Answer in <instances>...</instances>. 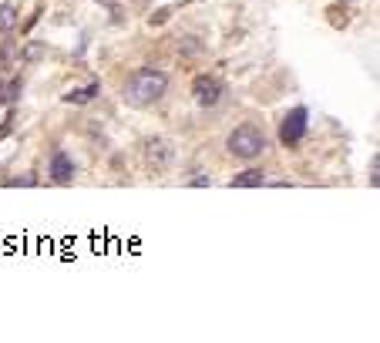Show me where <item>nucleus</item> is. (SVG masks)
<instances>
[{
    "label": "nucleus",
    "instance_id": "nucleus-9",
    "mask_svg": "<svg viewBox=\"0 0 380 343\" xmlns=\"http://www.w3.org/2000/svg\"><path fill=\"white\" fill-rule=\"evenodd\" d=\"M13 24H17V7H13V4H4V7H0V31H11Z\"/></svg>",
    "mask_w": 380,
    "mask_h": 343
},
{
    "label": "nucleus",
    "instance_id": "nucleus-1",
    "mask_svg": "<svg viewBox=\"0 0 380 343\" xmlns=\"http://www.w3.org/2000/svg\"><path fill=\"white\" fill-rule=\"evenodd\" d=\"M165 91H168V75L158 67H141L125 81L121 102L131 104V108H148V104L162 102Z\"/></svg>",
    "mask_w": 380,
    "mask_h": 343
},
{
    "label": "nucleus",
    "instance_id": "nucleus-8",
    "mask_svg": "<svg viewBox=\"0 0 380 343\" xmlns=\"http://www.w3.org/2000/svg\"><path fill=\"white\" fill-rule=\"evenodd\" d=\"M17 94H21V77L11 81V85H0V104H13Z\"/></svg>",
    "mask_w": 380,
    "mask_h": 343
},
{
    "label": "nucleus",
    "instance_id": "nucleus-6",
    "mask_svg": "<svg viewBox=\"0 0 380 343\" xmlns=\"http://www.w3.org/2000/svg\"><path fill=\"white\" fill-rule=\"evenodd\" d=\"M266 182V172L263 168H246L242 175L232 178V189H256V185H263Z\"/></svg>",
    "mask_w": 380,
    "mask_h": 343
},
{
    "label": "nucleus",
    "instance_id": "nucleus-5",
    "mask_svg": "<svg viewBox=\"0 0 380 343\" xmlns=\"http://www.w3.org/2000/svg\"><path fill=\"white\" fill-rule=\"evenodd\" d=\"M51 178L58 182V185H67V182L75 178V162H71L67 152H61V148L51 155Z\"/></svg>",
    "mask_w": 380,
    "mask_h": 343
},
{
    "label": "nucleus",
    "instance_id": "nucleus-2",
    "mask_svg": "<svg viewBox=\"0 0 380 343\" xmlns=\"http://www.w3.org/2000/svg\"><path fill=\"white\" fill-rule=\"evenodd\" d=\"M226 148L229 155H236L242 162H253V158H259V155L266 152V135L256 125H239L236 131H229Z\"/></svg>",
    "mask_w": 380,
    "mask_h": 343
},
{
    "label": "nucleus",
    "instance_id": "nucleus-3",
    "mask_svg": "<svg viewBox=\"0 0 380 343\" xmlns=\"http://www.w3.org/2000/svg\"><path fill=\"white\" fill-rule=\"evenodd\" d=\"M306 125H310V111L306 108H293V111L283 114V121H279V141L293 148V145H300L306 135Z\"/></svg>",
    "mask_w": 380,
    "mask_h": 343
},
{
    "label": "nucleus",
    "instance_id": "nucleus-4",
    "mask_svg": "<svg viewBox=\"0 0 380 343\" xmlns=\"http://www.w3.org/2000/svg\"><path fill=\"white\" fill-rule=\"evenodd\" d=\"M192 94H195V102L202 104V108H216V104L222 102L226 88H222V81H219V77L199 75L195 77V85H192Z\"/></svg>",
    "mask_w": 380,
    "mask_h": 343
},
{
    "label": "nucleus",
    "instance_id": "nucleus-7",
    "mask_svg": "<svg viewBox=\"0 0 380 343\" xmlns=\"http://www.w3.org/2000/svg\"><path fill=\"white\" fill-rule=\"evenodd\" d=\"M102 91V85L94 81V85H88V88H77V91H71V94H64V102H71V104H88L94 94Z\"/></svg>",
    "mask_w": 380,
    "mask_h": 343
}]
</instances>
